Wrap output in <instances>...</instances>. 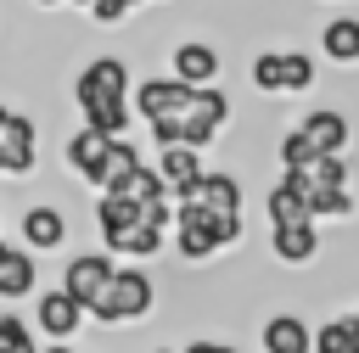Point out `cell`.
<instances>
[{"mask_svg": "<svg viewBox=\"0 0 359 353\" xmlns=\"http://www.w3.org/2000/svg\"><path fill=\"white\" fill-rule=\"evenodd\" d=\"M95 224H101V241L107 252L140 263V258H157L168 247V230H174V202H157V207H140L118 191H101L95 196Z\"/></svg>", "mask_w": 359, "mask_h": 353, "instance_id": "6da1fadb", "label": "cell"}, {"mask_svg": "<svg viewBox=\"0 0 359 353\" xmlns=\"http://www.w3.org/2000/svg\"><path fill=\"white\" fill-rule=\"evenodd\" d=\"M73 106L90 129L101 134H123L129 118H135V84H129V62L123 56H90L79 73H73Z\"/></svg>", "mask_w": 359, "mask_h": 353, "instance_id": "7a4b0ae2", "label": "cell"}, {"mask_svg": "<svg viewBox=\"0 0 359 353\" xmlns=\"http://www.w3.org/2000/svg\"><path fill=\"white\" fill-rule=\"evenodd\" d=\"M236 241H241V213H202V207L174 202V247L185 263H208Z\"/></svg>", "mask_w": 359, "mask_h": 353, "instance_id": "3957f363", "label": "cell"}, {"mask_svg": "<svg viewBox=\"0 0 359 353\" xmlns=\"http://www.w3.org/2000/svg\"><path fill=\"white\" fill-rule=\"evenodd\" d=\"M151 308H157V280H151L140 263H123V269L112 275V286L101 291V303L90 308V319L112 331V325H140Z\"/></svg>", "mask_w": 359, "mask_h": 353, "instance_id": "277c9868", "label": "cell"}, {"mask_svg": "<svg viewBox=\"0 0 359 353\" xmlns=\"http://www.w3.org/2000/svg\"><path fill=\"white\" fill-rule=\"evenodd\" d=\"M39 162V129L28 112L0 101V179H28Z\"/></svg>", "mask_w": 359, "mask_h": 353, "instance_id": "5b68a950", "label": "cell"}, {"mask_svg": "<svg viewBox=\"0 0 359 353\" xmlns=\"http://www.w3.org/2000/svg\"><path fill=\"white\" fill-rule=\"evenodd\" d=\"M112 275H118V263H112V252H73L67 263H62V291L73 297V303H84V314L101 303V291L112 286Z\"/></svg>", "mask_w": 359, "mask_h": 353, "instance_id": "8992f818", "label": "cell"}, {"mask_svg": "<svg viewBox=\"0 0 359 353\" xmlns=\"http://www.w3.org/2000/svg\"><path fill=\"white\" fill-rule=\"evenodd\" d=\"M107 151H112V134H101V129H90V123H79V129L62 140V162H67L90 191H101V179H107Z\"/></svg>", "mask_w": 359, "mask_h": 353, "instance_id": "52a82bcc", "label": "cell"}, {"mask_svg": "<svg viewBox=\"0 0 359 353\" xmlns=\"http://www.w3.org/2000/svg\"><path fill=\"white\" fill-rule=\"evenodd\" d=\"M84 303H73L62 286H50V291H39L34 297V331L45 336V342H73L79 331H84Z\"/></svg>", "mask_w": 359, "mask_h": 353, "instance_id": "ba28073f", "label": "cell"}, {"mask_svg": "<svg viewBox=\"0 0 359 353\" xmlns=\"http://www.w3.org/2000/svg\"><path fill=\"white\" fill-rule=\"evenodd\" d=\"M297 134H303L320 157H342L348 140H353V123H348L342 106H309V112L297 118Z\"/></svg>", "mask_w": 359, "mask_h": 353, "instance_id": "9c48e42d", "label": "cell"}, {"mask_svg": "<svg viewBox=\"0 0 359 353\" xmlns=\"http://www.w3.org/2000/svg\"><path fill=\"white\" fill-rule=\"evenodd\" d=\"M67 235H73V219H67L56 202H34V207H22V247H28L34 258H39V252H62Z\"/></svg>", "mask_w": 359, "mask_h": 353, "instance_id": "30bf717a", "label": "cell"}, {"mask_svg": "<svg viewBox=\"0 0 359 353\" xmlns=\"http://www.w3.org/2000/svg\"><path fill=\"white\" fill-rule=\"evenodd\" d=\"M168 78H180V84H191V90H208V84L219 78V50H213L208 39H180V45L168 50Z\"/></svg>", "mask_w": 359, "mask_h": 353, "instance_id": "8fae6325", "label": "cell"}, {"mask_svg": "<svg viewBox=\"0 0 359 353\" xmlns=\"http://www.w3.org/2000/svg\"><path fill=\"white\" fill-rule=\"evenodd\" d=\"M174 202H185V207H202V213H241V179L236 174H224V168H208L191 191H180Z\"/></svg>", "mask_w": 359, "mask_h": 353, "instance_id": "7c38bea8", "label": "cell"}, {"mask_svg": "<svg viewBox=\"0 0 359 353\" xmlns=\"http://www.w3.org/2000/svg\"><path fill=\"white\" fill-rule=\"evenodd\" d=\"M34 286H39V258L22 241H6L0 247V303H22V297H34Z\"/></svg>", "mask_w": 359, "mask_h": 353, "instance_id": "4fadbf2b", "label": "cell"}, {"mask_svg": "<svg viewBox=\"0 0 359 353\" xmlns=\"http://www.w3.org/2000/svg\"><path fill=\"white\" fill-rule=\"evenodd\" d=\"M258 342H264V353H314V325L303 314H269Z\"/></svg>", "mask_w": 359, "mask_h": 353, "instance_id": "5bb4252c", "label": "cell"}, {"mask_svg": "<svg viewBox=\"0 0 359 353\" xmlns=\"http://www.w3.org/2000/svg\"><path fill=\"white\" fill-rule=\"evenodd\" d=\"M264 213H269V230H286V224H309V219H314V213H309V196H303V185H297L292 174H280V179L269 185Z\"/></svg>", "mask_w": 359, "mask_h": 353, "instance_id": "9a60e30c", "label": "cell"}, {"mask_svg": "<svg viewBox=\"0 0 359 353\" xmlns=\"http://www.w3.org/2000/svg\"><path fill=\"white\" fill-rule=\"evenodd\" d=\"M269 252H275L280 263H292V269L314 263V258H320V224L309 219V224H286V230H269Z\"/></svg>", "mask_w": 359, "mask_h": 353, "instance_id": "2e32d148", "label": "cell"}, {"mask_svg": "<svg viewBox=\"0 0 359 353\" xmlns=\"http://www.w3.org/2000/svg\"><path fill=\"white\" fill-rule=\"evenodd\" d=\"M157 174H163V185L180 196V191H191L208 168H202V151H196V146H163V151H157Z\"/></svg>", "mask_w": 359, "mask_h": 353, "instance_id": "e0dca14e", "label": "cell"}, {"mask_svg": "<svg viewBox=\"0 0 359 353\" xmlns=\"http://www.w3.org/2000/svg\"><path fill=\"white\" fill-rule=\"evenodd\" d=\"M320 50L337 67H359V17H331L320 28Z\"/></svg>", "mask_w": 359, "mask_h": 353, "instance_id": "ac0fdd59", "label": "cell"}, {"mask_svg": "<svg viewBox=\"0 0 359 353\" xmlns=\"http://www.w3.org/2000/svg\"><path fill=\"white\" fill-rule=\"evenodd\" d=\"M140 168H146V162H140V151L118 134V140H112V151H107V179H101V191H118V185H123V179H135Z\"/></svg>", "mask_w": 359, "mask_h": 353, "instance_id": "d6986e66", "label": "cell"}, {"mask_svg": "<svg viewBox=\"0 0 359 353\" xmlns=\"http://www.w3.org/2000/svg\"><path fill=\"white\" fill-rule=\"evenodd\" d=\"M303 90H314V56L280 50V95H303Z\"/></svg>", "mask_w": 359, "mask_h": 353, "instance_id": "ffe728a7", "label": "cell"}, {"mask_svg": "<svg viewBox=\"0 0 359 353\" xmlns=\"http://www.w3.org/2000/svg\"><path fill=\"white\" fill-rule=\"evenodd\" d=\"M0 353H39L34 347V331L17 314H0Z\"/></svg>", "mask_w": 359, "mask_h": 353, "instance_id": "44dd1931", "label": "cell"}, {"mask_svg": "<svg viewBox=\"0 0 359 353\" xmlns=\"http://www.w3.org/2000/svg\"><path fill=\"white\" fill-rule=\"evenodd\" d=\"M140 0H95L90 6V22H101V28H118V22H129V11H135Z\"/></svg>", "mask_w": 359, "mask_h": 353, "instance_id": "7402d4cb", "label": "cell"}, {"mask_svg": "<svg viewBox=\"0 0 359 353\" xmlns=\"http://www.w3.org/2000/svg\"><path fill=\"white\" fill-rule=\"evenodd\" d=\"M314 353H348V336H342V325H337V319L314 325Z\"/></svg>", "mask_w": 359, "mask_h": 353, "instance_id": "603a6c76", "label": "cell"}, {"mask_svg": "<svg viewBox=\"0 0 359 353\" xmlns=\"http://www.w3.org/2000/svg\"><path fill=\"white\" fill-rule=\"evenodd\" d=\"M180 353H241V347H230V342H219V336H196V342H185Z\"/></svg>", "mask_w": 359, "mask_h": 353, "instance_id": "cb8c5ba5", "label": "cell"}, {"mask_svg": "<svg viewBox=\"0 0 359 353\" xmlns=\"http://www.w3.org/2000/svg\"><path fill=\"white\" fill-rule=\"evenodd\" d=\"M342 336H348V353H359V314H337Z\"/></svg>", "mask_w": 359, "mask_h": 353, "instance_id": "d4e9b609", "label": "cell"}, {"mask_svg": "<svg viewBox=\"0 0 359 353\" xmlns=\"http://www.w3.org/2000/svg\"><path fill=\"white\" fill-rule=\"evenodd\" d=\"M39 353H73V342H50V347H39Z\"/></svg>", "mask_w": 359, "mask_h": 353, "instance_id": "484cf974", "label": "cell"}, {"mask_svg": "<svg viewBox=\"0 0 359 353\" xmlns=\"http://www.w3.org/2000/svg\"><path fill=\"white\" fill-rule=\"evenodd\" d=\"M34 6H62V0H34Z\"/></svg>", "mask_w": 359, "mask_h": 353, "instance_id": "4316f807", "label": "cell"}, {"mask_svg": "<svg viewBox=\"0 0 359 353\" xmlns=\"http://www.w3.org/2000/svg\"><path fill=\"white\" fill-rule=\"evenodd\" d=\"M151 353H168V347H151Z\"/></svg>", "mask_w": 359, "mask_h": 353, "instance_id": "83f0119b", "label": "cell"}, {"mask_svg": "<svg viewBox=\"0 0 359 353\" xmlns=\"http://www.w3.org/2000/svg\"><path fill=\"white\" fill-rule=\"evenodd\" d=\"M0 247H6V235H0Z\"/></svg>", "mask_w": 359, "mask_h": 353, "instance_id": "f1b7e54d", "label": "cell"}]
</instances>
